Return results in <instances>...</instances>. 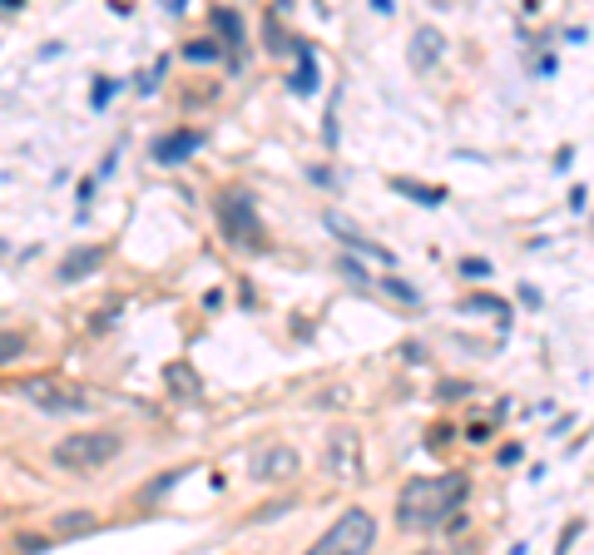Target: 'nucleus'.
Listing matches in <instances>:
<instances>
[{"label":"nucleus","instance_id":"obj_7","mask_svg":"<svg viewBox=\"0 0 594 555\" xmlns=\"http://www.w3.org/2000/svg\"><path fill=\"white\" fill-rule=\"evenodd\" d=\"M297 466H302V456H297V446L288 442H268L253 461H248V476L253 481H293Z\"/></svg>","mask_w":594,"mask_h":555},{"label":"nucleus","instance_id":"obj_25","mask_svg":"<svg viewBox=\"0 0 594 555\" xmlns=\"http://www.w3.org/2000/svg\"><path fill=\"white\" fill-rule=\"evenodd\" d=\"M461 273H466V278H486V273H491V263H486V258H466V263H461Z\"/></svg>","mask_w":594,"mask_h":555},{"label":"nucleus","instance_id":"obj_9","mask_svg":"<svg viewBox=\"0 0 594 555\" xmlns=\"http://www.w3.org/2000/svg\"><path fill=\"white\" fill-rule=\"evenodd\" d=\"M99 263H104V243L70 248V253L60 258V268H55V283H60V288H75V283H85L90 273H99Z\"/></svg>","mask_w":594,"mask_h":555},{"label":"nucleus","instance_id":"obj_24","mask_svg":"<svg viewBox=\"0 0 594 555\" xmlns=\"http://www.w3.org/2000/svg\"><path fill=\"white\" fill-rule=\"evenodd\" d=\"M580 531H585V521H570V526H565V531H560V546H555V555H565V551H570V546H575V536H580Z\"/></svg>","mask_w":594,"mask_h":555},{"label":"nucleus","instance_id":"obj_14","mask_svg":"<svg viewBox=\"0 0 594 555\" xmlns=\"http://www.w3.org/2000/svg\"><path fill=\"white\" fill-rule=\"evenodd\" d=\"M293 45H297V60H302V70L293 75V90L297 95H317V55H312L307 40H293Z\"/></svg>","mask_w":594,"mask_h":555},{"label":"nucleus","instance_id":"obj_21","mask_svg":"<svg viewBox=\"0 0 594 555\" xmlns=\"http://www.w3.org/2000/svg\"><path fill=\"white\" fill-rule=\"evenodd\" d=\"M382 288H387L392 298H401V303H421V293H416V288H406L401 278H382Z\"/></svg>","mask_w":594,"mask_h":555},{"label":"nucleus","instance_id":"obj_17","mask_svg":"<svg viewBox=\"0 0 594 555\" xmlns=\"http://www.w3.org/2000/svg\"><path fill=\"white\" fill-rule=\"evenodd\" d=\"M55 546V536L50 531H15V555H40Z\"/></svg>","mask_w":594,"mask_h":555},{"label":"nucleus","instance_id":"obj_22","mask_svg":"<svg viewBox=\"0 0 594 555\" xmlns=\"http://www.w3.org/2000/svg\"><path fill=\"white\" fill-rule=\"evenodd\" d=\"M109 100H114V80H95V90H90V105H95V110H104Z\"/></svg>","mask_w":594,"mask_h":555},{"label":"nucleus","instance_id":"obj_23","mask_svg":"<svg viewBox=\"0 0 594 555\" xmlns=\"http://www.w3.org/2000/svg\"><path fill=\"white\" fill-rule=\"evenodd\" d=\"M337 268H342V273H347L352 283H367V273H362V263H357L352 253H342V258H337Z\"/></svg>","mask_w":594,"mask_h":555},{"label":"nucleus","instance_id":"obj_16","mask_svg":"<svg viewBox=\"0 0 594 555\" xmlns=\"http://www.w3.org/2000/svg\"><path fill=\"white\" fill-rule=\"evenodd\" d=\"M25 352H30V337L20 333V328H0V367L20 362Z\"/></svg>","mask_w":594,"mask_h":555},{"label":"nucleus","instance_id":"obj_8","mask_svg":"<svg viewBox=\"0 0 594 555\" xmlns=\"http://www.w3.org/2000/svg\"><path fill=\"white\" fill-rule=\"evenodd\" d=\"M322 223H327V228L337 233V243H347L352 253H367V258H377V263H387V268H392V263H396V253H392V248H382V243H372V238H367V233H362L357 223L347 219V214H337V209H327V214H322Z\"/></svg>","mask_w":594,"mask_h":555},{"label":"nucleus","instance_id":"obj_20","mask_svg":"<svg viewBox=\"0 0 594 555\" xmlns=\"http://www.w3.org/2000/svg\"><path fill=\"white\" fill-rule=\"evenodd\" d=\"M179 476H184V471H164V476H159L154 486H144V491H139V501H154V496H164V491H169V486H174Z\"/></svg>","mask_w":594,"mask_h":555},{"label":"nucleus","instance_id":"obj_15","mask_svg":"<svg viewBox=\"0 0 594 555\" xmlns=\"http://www.w3.org/2000/svg\"><path fill=\"white\" fill-rule=\"evenodd\" d=\"M396 194H406V199H421L426 209H436V204H446V189L441 184H411V179H392Z\"/></svg>","mask_w":594,"mask_h":555},{"label":"nucleus","instance_id":"obj_1","mask_svg":"<svg viewBox=\"0 0 594 555\" xmlns=\"http://www.w3.org/2000/svg\"><path fill=\"white\" fill-rule=\"evenodd\" d=\"M466 491H471V481L461 471L456 476H416L396 496V526L401 531H436L451 516H461Z\"/></svg>","mask_w":594,"mask_h":555},{"label":"nucleus","instance_id":"obj_18","mask_svg":"<svg viewBox=\"0 0 594 555\" xmlns=\"http://www.w3.org/2000/svg\"><path fill=\"white\" fill-rule=\"evenodd\" d=\"M466 313H495V318H500V328H510V308H505L500 298H491V293H476V298H466Z\"/></svg>","mask_w":594,"mask_h":555},{"label":"nucleus","instance_id":"obj_19","mask_svg":"<svg viewBox=\"0 0 594 555\" xmlns=\"http://www.w3.org/2000/svg\"><path fill=\"white\" fill-rule=\"evenodd\" d=\"M184 60L213 65V60H223V45H218V40H189V45H184Z\"/></svg>","mask_w":594,"mask_h":555},{"label":"nucleus","instance_id":"obj_12","mask_svg":"<svg viewBox=\"0 0 594 555\" xmlns=\"http://www.w3.org/2000/svg\"><path fill=\"white\" fill-rule=\"evenodd\" d=\"M441 55H446V35H441L436 25H421V30L411 35V65H416V70H431Z\"/></svg>","mask_w":594,"mask_h":555},{"label":"nucleus","instance_id":"obj_4","mask_svg":"<svg viewBox=\"0 0 594 555\" xmlns=\"http://www.w3.org/2000/svg\"><path fill=\"white\" fill-rule=\"evenodd\" d=\"M218 209V228L233 248H263V223H258V199L238 184V189H223L213 199Z\"/></svg>","mask_w":594,"mask_h":555},{"label":"nucleus","instance_id":"obj_26","mask_svg":"<svg viewBox=\"0 0 594 555\" xmlns=\"http://www.w3.org/2000/svg\"><path fill=\"white\" fill-rule=\"evenodd\" d=\"M90 199H95V179H85V184H80V214L90 209Z\"/></svg>","mask_w":594,"mask_h":555},{"label":"nucleus","instance_id":"obj_2","mask_svg":"<svg viewBox=\"0 0 594 555\" xmlns=\"http://www.w3.org/2000/svg\"><path fill=\"white\" fill-rule=\"evenodd\" d=\"M372 546H377V516L362 511V506H352V511H342L302 555H367Z\"/></svg>","mask_w":594,"mask_h":555},{"label":"nucleus","instance_id":"obj_3","mask_svg":"<svg viewBox=\"0 0 594 555\" xmlns=\"http://www.w3.org/2000/svg\"><path fill=\"white\" fill-rule=\"evenodd\" d=\"M119 451H124V437H119V432H70V437L55 442L50 456H55L60 471H99V466H109Z\"/></svg>","mask_w":594,"mask_h":555},{"label":"nucleus","instance_id":"obj_11","mask_svg":"<svg viewBox=\"0 0 594 555\" xmlns=\"http://www.w3.org/2000/svg\"><path fill=\"white\" fill-rule=\"evenodd\" d=\"M213 30L223 35V50H233V55H243V45H248V25H243V15L233 10V5H218L213 15Z\"/></svg>","mask_w":594,"mask_h":555},{"label":"nucleus","instance_id":"obj_10","mask_svg":"<svg viewBox=\"0 0 594 555\" xmlns=\"http://www.w3.org/2000/svg\"><path fill=\"white\" fill-rule=\"evenodd\" d=\"M327 461L337 466V476L357 481L362 476V442H357V432H337L332 446H327Z\"/></svg>","mask_w":594,"mask_h":555},{"label":"nucleus","instance_id":"obj_13","mask_svg":"<svg viewBox=\"0 0 594 555\" xmlns=\"http://www.w3.org/2000/svg\"><path fill=\"white\" fill-rule=\"evenodd\" d=\"M95 526H99L95 511H60V516L50 521V536H55V541H70V536H90Z\"/></svg>","mask_w":594,"mask_h":555},{"label":"nucleus","instance_id":"obj_6","mask_svg":"<svg viewBox=\"0 0 594 555\" xmlns=\"http://www.w3.org/2000/svg\"><path fill=\"white\" fill-rule=\"evenodd\" d=\"M203 144H208L203 129H169V134H159V139L149 144V159H154L159 169H179V164L194 159Z\"/></svg>","mask_w":594,"mask_h":555},{"label":"nucleus","instance_id":"obj_5","mask_svg":"<svg viewBox=\"0 0 594 555\" xmlns=\"http://www.w3.org/2000/svg\"><path fill=\"white\" fill-rule=\"evenodd\" d=\"M20 402H30L35 412H50V417H80V412L95 407L90 392H80V387H70L60 377H30V382H20Z\"/></svg>","mask_w":594,"mask_h":555},{"label":"nucleus","instance_id":"obj_27","mask_svg":"<svg viewBox=\"0 0 594 555\" xmlns=\"http://www.w3.org/2000/svg\"><path fill=\"white\" fill-rule=\"evenodd\" d=\"M426 555H441V551H426Z\"/></svg>","mask_w":594,"mask_h":555}]
</instances>
